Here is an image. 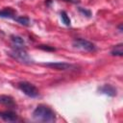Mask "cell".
Listing matches in <instances>:
<instances>
[{"instance_id": "7", "label": "cell", "mask_w": 123, "mask_h": 123, "mask_svg": "<svg viewBox=\"0 0 123 123\" xmlns=\"http://www.w3.org/2000/svg\"><path fill=\"white\" fill-rule=\"evenodd\" d=\"M0 118H2L4 121L7 122H14L18 119V116L12 111H0Z\"/></svg>"}, {"instance_id": "5", "label": "cell", "mask_w": 123, "mask_h": 123, "mask_svg": "<svg viewBox=\"0 0 123 123\" xmlns=\"http://www.w3.org/2000/svg\"><path fill=\"white\" fill-rule=\"evenodd\" d=\"M45 66L50 67L52 69H56V70H69L74 68V65L67 63V62H47L44 63Z\"/></svg>"}, {"instance_id": "14", "label": "cell", "mask_w": 123, "mask_h": 123, "mask_svg": "<svg viewBox=\"0 0 123 123\" xmlns=\"http://www.w3.org/2000/svg\"><path fill=\"white\" fill-rule=\"evenodd\" d=\"M78 11H79L80 12H82L84 15H86V17H90V16H91V12H90L89 10H86V9H84V8L79 7V8H78Z\"/></svg>"}, {"instance_id": "16", "label": "cell", "mask_w": 123, "mask_h": 123, "mask_svg": "<svg viewBox=\"0 0 123 123\" xmlns=\"http://www.w3.org/2000/svg\"><path fill=\"white\" fill-rule=\"evenodd\" d=\"M62 1H64V2H68V3H72V4H77V3L80 2L79 0H62Z\"/></svg>"}, {"instance_id": "9", "label": "cell", "mask_w": 123, "mask_h": 123, "mask_svg": "<svg viewBox=\"0 0 123 123\" xmlns=\"http://www.w3.org/2000/svg\"><path fill=\"white\" fill-rule=\"evenodd\" d=\"M0 17L14 19L16 17V15H15V12L13 10H12L11 8H6V9H3L0 11Z\"/></svg>"}, {"instance_id": "6", "label": "cell", "mask_w": 123, "mask_h": 123, "mask_svg": "<svg viewBox=\"0 0 123 123\" xmlns=\"http://www.w3.org/2000/svg\"><path fill=\"white\" fill-rule=\"evenodd\" d=\"M98 91H99L100 93L106 94V95L111 96V97H113V96H115V95L117 94L116 88H115L113 86L109 85V84H106V85L100 86V87L98 88Z\"/></svg>"}, {"instance_id": "11", "label": "cell", "mask_w": 123, "mask_h": 123, "mask_svg": "<svg viewBox=\"0 0 123 123\" xmlns=\"http://www.w3.org/2000/svg\"><path fill=\"white\" fill-rule=\"evenodd\" d=\"M111 54L112 56H119L121 57L123 55V49H122V43H119L117 45H114L112 50L111 51Z\"/></svg>"}, {"instance_id": "12", "label": "cell", "mask_w": 123, "mask_h": 123, "mask_svg": "<svg viewBox=\"0 0 123 123\" xmlns=\"http://www.w3.org/2000/svg\"><path fill=\"white\" fill-rule=\"evenodd\" d=\"M14 20L17 21L19 24L24 25V26H28L30 24V19L27 16H16L14 18Z\"/></svg>"}, {"instance_id": "13", "label": "cell", "mask_w": 123, "mask_h": 123, "mask_svg": "<svg viewBox=\"0 0 123 123\" xmlns=\"http://www.w3.org/2000/svg\"><path fill=\"white\" fill-rule=\"evenodd\" d=\"M60 15H61V19H62V23L64 25H66V26H70V18L68 17L67 13L64 11H62V12H61Z\"/></svg>"}, {"instance_id": "4", "label": "cell", "mask_w": 123, "mask_h": 123, "mask_svg": "<svg viewBox=\"0 0 123 123\" xmlns=\"http://www.w3.org/2000/svg\"><path fill=\"white\" fill-rule=\"evenodd\" d=\"M72 45L75 48L84 50V51H87V52H94L96 50V46L94 43H92L89 40L84 39V38H75L72 41Z\"/></svg>"}, {"instance_id": "3", "label": "cell", "mask_w": 123, "mask_h": 123, "mask_svg": "<svg viewBox=\"0 0 123 123\" xmlns=\"http://www.w3.org/2000/svg\"><path fill=\"white\" fill-rule=\"evenodd\" d=\"M18 88L27 96L32 97V98H36L38 96L39 92L37 90V88L31 83L29 82H20L17 84Z\"/></svg>"}, {"instance_id": "1", "label": "cell", "mask_w": 123, "mask_h": 123, "mask_svg": "<svg viewBox=\"0 0 123 123\" xmlns=\"http://www.w3.org/2000/svg\"><path fill=\"white\" fill-rule=\"evenodd\" d=\"M33 118L39 122H54L56 115L51 108L45 105H38L33 111Z\"/></svg>"}, {"instance_id": "10", "label": "cell", "mask_w": 123, "mask_h": 123, "mask_svg": "<svg viewBox=\"0 0 123 123\" xmlns=\"http://www.w3.org/2000/svg\"><path fill=\"white\" fill-rule=\"evenodd\" d=\"M12 42L13 44L12 47H24L25 46V41L21 37L18 36H12L11 37Z\"/></svg>"}, {"instance_id": "2", "label": "cell", "mask_w": 123, "mask_h": 123, "mask_svg": "<svg viewBox=\"0 0 123 123\" xmlns=\"http://www.w3.org/2000/svg\"><path fill=\"white\" fill-rule=\"evenodd\" d=\"M9 55L17 62L24 64H31L34 62L33 59L27 54L24 47H12V50L9 53Z\"/></svg>"}, {"instance_id": "8", "label": "cell", "mask_w": 123, "mask_h": 123, "mask_svg": "<svg viewBox=\"0 0 123 123\" xmlns=\"http://www.w3.org/2000/svg\"><path fill=\"white\" fill-rule=\"evenodd\" d=\"M0 104L8 108H14L16 106L13 98L9 95H0Z\"/></svg>"}, {"instance_id": "15", "label": "cell", "mask_w": 123, "mask_h": 123, "mask_svg": "<svg viewBox=\"0 0 123 123\" xmlns=\"http://www.w3.org/2000/svg\"><path fill=\"white\" fill-rule=\"evenodd\" d=\"M37 48L41 49V50H44V51H55L56 49L52 46H49V45H37Z\"/></svg>"}]
</instances>
